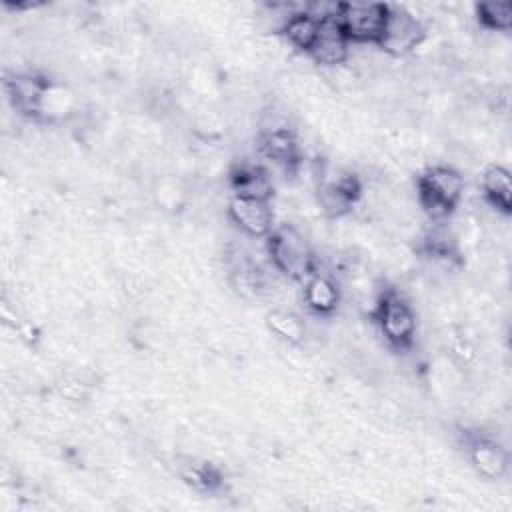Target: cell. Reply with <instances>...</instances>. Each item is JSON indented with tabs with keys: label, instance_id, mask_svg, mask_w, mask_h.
<instances>
[{
	"label": "cell",
	"instance_id": "1",
	"mask_svg": "<svg viewBox=\"0 0 512 512\" xmlns=\"http://www.w3.org/2000/svg\"><path fill=\"white\" fill-rule=\"evenodd\" d=\"M464 176L452 164H432L416 176V202L432 224L448 222L464 198Z\"/></svg>",
	"mask_w": 512,
	"mask_h": 512
},
{
	"label": "cell",
	"instance_id": "2",
	"mask_svg": "<svg viewBox=\"0 0 512 512\" xmlns=\"http://www.w3.org/2000/svg\"><path fill=\"white\" fill-rule=\"evenodd\" d=\"M272 268L290 282L302 284L318 270V260L308 238L294 224H278L266 238Z\"/></svg>",
	"mask_w": 512,
	"mask_h": 512
},
{
	"label": "cell",
	"instance_id": "3",
	"mask_svg": "<svg viewBox=\"0 0 512 512\" xmlns=\"http://www.w3.org/2000/svg\"><path fill=\"white\" fill-rule=\"evenodd\" d=\"M370 316L374 318L380 336L392 350L404 352L412 348L418 332V318L414 306L400 290H380Z\"/></svg>",
	"mask_w": 512,
	"mask_h": 512
},
{
	"label": "cell",
	"instance_id": "4",
	"mask_svg": "<svg viewBox=\"0 0 512 512\" xmlns=\"http://www.w3.org/2000/svg\"><path fill=\"white\" fill-rule=\"evenodd\" d=\"M428 38L426 24L408 6L388 4V14L376 48L388 58H404L414 54Z\"/></svg>",
	"mask_w": 512,
	"mask_h": 512
},
{
	"label": "cell",
	"instance_id": "5",
	"mask_svg": "<svg viewBox=\"0 0 512 512\" xmlns=\"http://www.w3.org/2000/svg\"><path fill=\"white\" fill-rule=\"evenodd\" d=\"M386 14L384 2H338L336 22L352 46H376Z\"/></svg>",
	"mask_w": 512,
	"mask_h": 512
},
{
	"label": "cell",
	"instance_id": "6",
	"mask_svg": "<svg viewBox=\"0 0 512 512\" xmlns=\"http://www.w3.org/2000/svg\"><path fill=\"white\" fill-rule=\"evenodd\" d=\"M466 456L474 472L486 480H500L508 470V450L486 432L464 434Z\"/></svg>",
	"mask_w": 512,
	"mask_h": 512
},
{
	"label": "cell",
	"instance_id": "7",
	"mask_svg": "<svg viewBox=\"0 0 512 512\" xmlns=\"http://www.w3.org/2000/svg\"><path fill=\"white\" fill-rule=\"evenodd\" d=\"M350 54H352V44L344 36L336 18H330V20L320 22L318 36H316V40H314V44H312V48L306 56L314 64L334 70V68H340V66L348 64Z\"/></svg>",
	"mask_w": 512,
	"mask_h": 512
},
{
	"label": "cell",
	"instance_id": "8",
	"mask_svg": "<svg viewBox=\"0 0 512 512\" xmlns=\"http://www.w3.org/2000/svg\"><path fill=\"white\" fill-rule=\"evenodd\" d=\"M226 210L232 224L246 236L268 238V234L274 230V210L270 208V202L232 196Z\"/></svg>",
	"mask_w": 512,
	"mask_h": 512
},
{
	"label": "cell",
	"instance_id": "9",
	"mask_svg": "<svg viewBox=\"0 0 512 512\" xmlns=\"http://www.w3.org/2000/svg\"><path fill=\"white\" fill-rule=\"evenodd\" d=\"M232 196L272 202L274 198V180L266 166L254 162H240L228 174Z\"/></svg>",
	"mask_w": 512,
	"mask_h": 512
},
{
	"label": "cell",
	"instance_id": "10",
	"mask_svg": "<svg viewBox=\"0 0 512 512\" xmlns=\"http://www.w3.org/2000/svg\"><path fill=\"white\" fill-rule=\"evenodd\" d=\"M302 302L314 316H332L342 302V290L336 278L320 268L302 282Z\"/></svg>",
	"mask_w": 512,
	"mask_h": 512
},
{
	"label": "cell",
	"instance_id": "11",
	"mask_svg": "<svg viewBox=\"0 0 512 512\" xmlns=\"http://www.w3.org/2000/svg\"><path fill=\"white\" fill-rule=\"evenodd\" d=\"M48 82L50 80L38 72H16L4 80V86L14 110L36 120Z\"/></svg>",
	"mask_w": 512,
	"mask_h": 512
},
{
	"label": "cell",
	"instance_id": "12",
	"mask_svg": "<svg viewBox=\"0 0 512 512\" xmlns=\"http://www.w3.org/2000/svg\"><path fill=\"white\" fill-rule=\"evenodd\" d=\"M482 200L498 214L510 216L512 210V176L510 170L498 162L486 164L480 174Z\"/></svg>",
	"mask_w": 512,
	"mask_h": 512
},
{
	"label": "cell",
	"instance_id": "13",
	"mask_svg": "<svg viewBox=\"0 0 512 512\" xmlns=\"http://www.w3.org/2000/svg\"><path fill=\"white\" fill-rule=\"evenodd\" d=\"M318 30H320V20L314 18L308 10H306V4L304 8H300L298 12H294L282 26V30L278 32L282 36V40L302 52V54H308L316 36H318Z\"/></svg>",
	"mask_w": 512,
	"mask_h": 512
},
{
	"label": "cell",
	"instance_id": "14",
	"mask_svg": "<svg viewBox=\"0 0 512 512\" xmlns=\"http://www.w3.org/2000/svg\"><path fill=\"white\" fill-rule=\"evenodd\" d=\"M266 328L288 346H302L308 336L304 318L290 308H272L266 314Z\"/></svg>",
	"mask_w": 512,
	"mask_h": 512
},
{
	"label": "cell",
	"instance_id": "15",
	"mask_svg": "<svg viewBox=\"0 0 512 512\" xmlns=\"http://www.w3.org/2000/svg\"><path fill=\"white\" fill-rule=\"evenodd\" d=\"M474 16L480 28L488 32L506 34L512 28V4L510 2H482L474 6Z\"/></svg>",
	"mask_w": 512,
	"mask_h": 512
},
{
	"label": "cell",
	"instance_id": "16",
	"mask_svg": "<svg viewBox=\"0 0 512 512\" xmlns=\"http://www.w3.org/2000/svg\"><path fill=\"white\" fill-rule=\"evenodd\" d=\"M92 384L76 374H66L56 382V392L60 394V398L68 400V402H86L90 396Z\"/></svg>",
	"mask_w": 512,
	"mask_h": 512
},
{
	"label": "cell",
	"instance_id": "17",
	"mask_svg": "<svg viewBox=\"0 0 512 512\" xmlns=\"http://www.w3.org/2000/svg\"><path fill=\"white\" fill-rule=\"evenodd\" d=\"M154 196H156V202L162 208H166V210H172V208L178 210L182 206V202H184V190L174 180H162L158 184Z\"/></svg>",
	"mask_w": 512,
	"mask_h": 512
}]
</instances>
